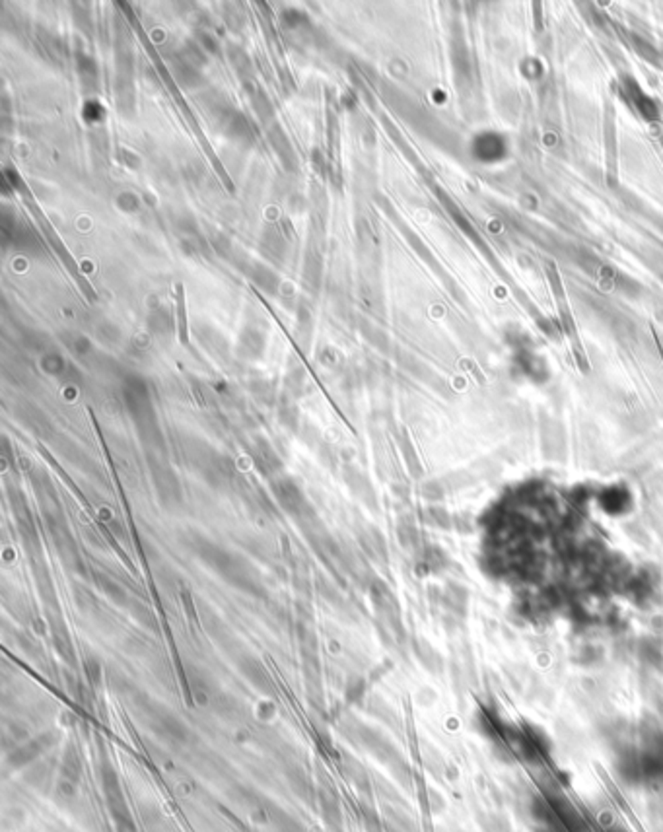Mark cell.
<instances>
[{
  "label": "cell",
  "mask_w": 663,
  "mask_h": 832,
  "mask_svg": "<svg viewBox=\"0 0 663 832\" xmlns=\"http://www.w3.org/2000/svg\"><path fill=\"white\" fill-rule=\"evenodd\" d=\"M364 691H366V684H364V681H362L360 677L358 679H352V681L348 682V687H347V700L348 702H356V700L362 698Z\"/></svg>",
  "instance_id": "cell-3"
},
{
  "label": "cell",
  "mask_w": 663,
  "mask_h": 832,
  "mask_svg": "<svg viewBox=\"0 0 663 832\" xmlns=\"http://www.w3.org/2000/svg\"><path fill=\"white\" fill-rule=\"evenodd\" d=\"M319 801H321V811H323V817H325V822L331 826V829H340V807H338V801L333 798V795H329V793H323L321 791V795H319Z\"/></svg>",
  "instance_id": "cell-2"
},
{
  "label": "cell",
  "mask_w": 663,
  "mask_h": 832,
  "mask_svg": "<svg viewBox=\"0 0 663 832\" xmlns=\"http://www.w3.org/2000/svg\"><path fill=\"white\" fill-rule=\"evenodd\" d=\"M45 747H49V743H43L41 739L32 741V743H28L26 747H20L18 751L12 753L10 764L12 767L20 768L23 767V764H28V762H32V760H35V758L41 755V751H43Z\"/></svg>",
  "instance_id": "cell-1"
}]
</instances>
